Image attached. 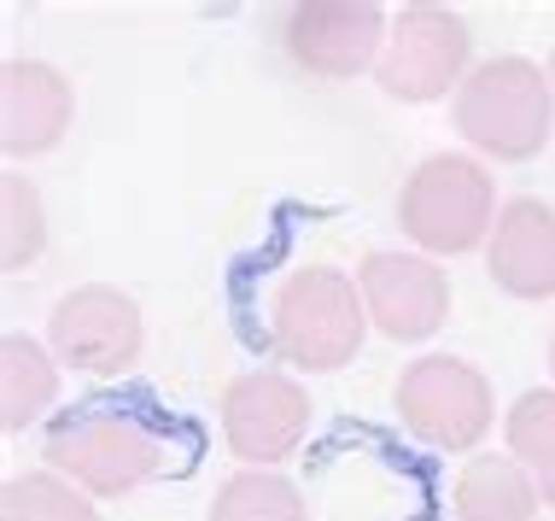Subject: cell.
<instances>
[{"label":"cell","instance_id":"2","mask_svg":"<svg viewBox=\"0 0 555 521\" xmlns=\"http://www.w3.org/2000/svg\"><path fill=\"white\" fill-rule=\"evenodd\" d=\"M456 136L474 147L479 158L498 165H527L538 158L555 136V82L550 65H532L520 53L479 59L468 71V82L450 100Z\"/></svg>","mask_w":555,"mask_h":521},{"label":"cell","instance_id":"4","mask_svg":"<svg viewBox=\"0 0 555 521\" xmlns=\"http://www.w3.org/2000/svg\"><path fill=\"white\" fill-rule=\"evenodd\" d=\"M498 212V176L474 153H427L398 188V229L427 258L486 252Z\"/></svg>","mask_w":555,"mask_h":521},{"label":"cell","instance_id":"20","mask_svg":"<svg viewBox=\"0 0 555 521\" xmlns=\"http://www.w3.org/2000/svg\"><path fill=\"white\" fill-rule=\"evenodd\" d=\"M550 82H555V53H550Z\"/></svg>","mask_w":555,"mask_h":521},{"label":"cell","instance_id":"1","mask_svg":"<svg viewBox=\"0 0 555 521\" xmlns=\"http://www.w3.org/2000/svg\"><path fill=\"white\" fill-rule=\"evenodd\" d=\"M41 457H48L53 474L82 486L88 498H124V493H141L146 481L164 474V463H170V434L134 405L94 398V405L53 416L48 440H41Z\"/></svg>","mask_w":555,"mask_h":521},{"label":"cell","instance_id":"7","mask_svg":"<svg viewBox=\"0 0 555 521\" xmlns=\"http://www.w3.org/2000/svg\"><path fill=\"white\" fill-rule=\"evenodd\" d=\"M386 18L374 0H298L275 18V48L298 77L317 82H351V77H374L386 53Z\"/></svg>","mask_w":555,"mask_h":521},{"label":"cell","instance_id":"19","mask_svg":"<svg viewBox=\"0 0 555 521\" xmlns=\"http://www.w3.org/2000/svg\"><path fill=\"white\" fill-rule=\"evenodd\" d=\"M550 376H555V340H550Z\"/></svg>","mask_w":555,"mask_h":521},{"label":"cell","instance_id":"6","mask_svg":"<svg viewBox=\"0 0 555 521\" xmlns=\"http://www.w3.org/2000/svg\"><path fill=\"white\" fill-rule=\"evenodd\" d=\"M468 71H474V29L462 12L433 7V0L392 12L386 53L374 65V82H380L386 100H403V106H433L444 94L456 100Z\"/></svg>","mask_w":555,"mask_h":521},{"label":"cell","instance_id":"10","mask_svg":"<svg viewBox=\"0 0 555 521\" xmlns=\"http://www.w3.org/2000/svg\"><path fill=\"white\" fill-rule=\"evenodd\" d=\"M310 428V393L287 369H246L222 386V440L246 469H281Z\"/></svg>","mask_w":555,"mask_h":521},{"label":"cell","instance_id":"5","mask_svg":"<svg viewBox=\"0 0 555 521\" xmlns=\"http://www.w3.org/2000/svg\"><path fill=\"white\" fill-rule=\"evenodd\" d=\"M392 410L403 434H415L433 452H479L491 422H498L491 381L468 357H450V352H427L403 364V376L392 386Z\"/></svg>","mask_w":555,"mask_h":521},{"label":"cell","instance_id":"9","mask_svg":"<svg viewBox=\"0 0 555 521\" xmlns=\"http://www.w3.org/2000/svg\"><path fill=\"white\" fill-rule=\"evenodd\" d=\"M357 288L369 305V329L398 346H422L450 322V276L439 258L415 246H380L357 264Z\"/></svg>","mask_w":555,"mask_h":521},{"label":"cell","instance_id":"17","mask_svg":"<svg viewBox=\"0 0 555 521\" xmlns=\"http://www.w3.org/2000/svg\"><path fill=\"white\" fill-rule=\"evenodd\" d=\"M48 252V205L24 170L0 176V270L18 276Z\"/></svg>","mask_w":555,"mask_h":521},{"label":"cell","instance_id":"15","mask_svg":"<svg viewBox=\"0 0 555 521\" xmlns=\"http://www.w3.org/2000/svg\"><path fill=\"white\" fill-rule=\"evenodd\" d=\"M503 445L520 469L532 474L538 498L555 510V386H532L520 393L503 416Z\"/></svg>","mask_w":555,"mask_h":521},{"label":"cell","instance_id":"11","mask_svg":"<svg viewBox=\"0 0 555 521\" xmlns=\"http://www.w3.org/2000/svg\"><path fill=\"white\" fill-rule=\"evenodd\" d=\"M77 94L70 77L48 59H7L0 65V147L7 158H41L70 136Z\"/></svg>","mask_w":555,"mask_h":521},{"label":"cell","instance_id":"14","mask_svg":"<svg viewBox=\"0 0 555 521\" xmlns=\"http://www.w3.org/2000/svg\"><path fill=\"white\" fill-rule=\"evenodd\" d=\"M59 357L48 340L7 334L0 340V428L24 434L29 422H41L59 405Z\"/></svg>","mask_w":555,"mask_h":521},{"label":"cell","instance_id":"12","mask_svg":"<svg viewBox=\"0 0 555 521\" xmlns=\"http://www.w3.org/2000/svg\"><path fill=\"white\" fill-rule=\"evenodd\" d=\"M486 276L508 300H555V205L550 200H503L498 229L486 241Z\"/></svg>","mask_w":555,"mask_h":521},{"label":"cell","instance_id":"8","mask_svg":"<svg viewBox=\"0 0 555 521\" xmlns=\"http://www.w3.org/2000/svg\"><path fill=\"white\" fill-rule=\"evenodd\" d=\"M48 346L77 376L112 381L129 364H141V346H146L141 305L112 281H82V288L59 293V305L48 310Z\"/></svg>","mask_w":555,"mask_h":521},{"label":"cell","instance_id":"18","mask_svg":"<svg viewBox=\"0 0 555 521\" xmlns=\"http://www.w3.org/2000/svg\"><path fill=\"white\" fill-rule=\"evenodd\" d=\"M0 521H100V510L65 474L29 469V474H12L0 486Z\"/></svg>","mask_w":555,"mask_h":521},{"label":"cell","instance_id":"13","mask_svg":"<svg viewBox=\"0 0 555 521\" xmlns=\"http://www.w3.org/2000/svg\"><path fill=\"white\" fill-rule=\"evenodd\" d=\"M450 510H456V521H538L544 498L508 452H479L462 463L456 486H450Z\"/></svg>","mask_w":555,"mask_h":521},{"label":"cell","instance_id":"3","mask_svg":"<svg viewBox=\"0 0 555 521\" xmlns=\"http://www.w3.org/2000/svg\"><path fill=\"white\" fill-rule=\"evenodd\" d=\"M369 340V305L334 264H305L269 293V352L305 376H334Z\"/></svg>","mask_w":555,"mask_h":521},{"label":"cell","instance_id":"16","mask_svg":"<svg viewBox=\"0 0 555 521\" xmlns=\"http://www.w3.org/2000/svg\"><path fill=\"white\" fill-rule=\"evenodd\" d=\"M205 521H310V504L281 469H240L217 486Z\"/></svg>","mask_w":555,"mask_h":521}]
</instances>
